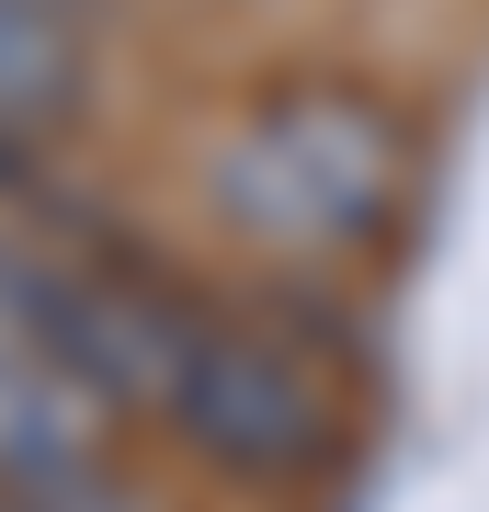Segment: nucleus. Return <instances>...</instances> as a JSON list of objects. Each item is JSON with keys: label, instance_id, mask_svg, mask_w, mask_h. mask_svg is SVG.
<instances>
[{"label": "nucleus", "instance_id": "obj_1", "mask_svg": "<svg viewBox=\"0 0 489 512\" xmlns=\"http://www.w3.org/2000/svg\"><path fill=\"white\" fill-rule=\"evenodd\" d=\"M205 194H217L228 239H251L273 274H330L364 239H387L410 194V148L364 80H273L217 137Z\"/></svg>", "mask_w": 489, "mask_h": 512}, {"label": "nucleus", "instance_id": "obj_2", "mask_svg": "<svg viewBox=\"0 0 489 512\" xmlns=\"http://www.w3.org/2000/svg\"><path fill=\"white\" fill-rule=\"evenodd\" d=\"M148 421L228 490H308L342 444V399H330L319 342L251 319V308H217V296L194 308Z\"/></svg>", "mask_w": 489, "mask_h": 512}, {"label": "nucleus", "instance_id": "obj_3", "mask_svg": "<svg viewBox=\"0 0 489 512\" xmlns=\"http://www.w3.org/2000/svg\"><path fill=\"white\" fill-rule=\"evenodd\" d=\"M91 92L80 12L57 0H0V194H46V148L69 137Z\"/></svg>", "mask_w": 489, "mask_h": 512}, {"label": "nucleus", "instance_id": "obj_4", "mask_svg": "<svg viewBox=\"0 0 489 512\" xmlns=\"http://www.w3.org/2000/svg\"><path fill=\"white\" fill-rule=\"evenodd\" d=\"M91 456H114V410L91 399L46 342H23V330L0 319V501L46 490V478H69Z\"/></svg>", "mask_w": 489, "mask_h": 512}, {"label": "nucleus", "instance_id": "obj_5", "mask_svg": "<svg viewBox=\"0 0 489 512\" xmlns=\"http://www.w3.org/2000/svg\"><path fill=\"white\" fill-rule=\"evenodd\" d=\"M12 512H160V501L126 478V456H91L69 478H46V490H12Z\"/></svg>", "mask_w": 489, "mask_h": 512}, {"label": "nucleus", "instance_id": "obj_6", "mask_svg": "<svg viewBox=\"0 0 489 512\" xmlns=\"http://www.w3.org/2000/svg\"><path fill=\"white\" fill-rule=\"evenodd\" d=\"M57 12H91V0H57Z\"/></svg>", "mask_w": 489, "mask_h": 512}, {"label": "nucleus", "instance_id": "obj_7", "mask_svg": "<svg viewBox=\"0 0 489 512\" xmlns=\"http://www.w3.org/2000/svg\"><path fill=\"white\" fill-rule=\"evenodd\" d=\"M0 512H12V501H0Z\"/></svg>", "mask_w": 489, "mask_h": 512}]
</instances>
